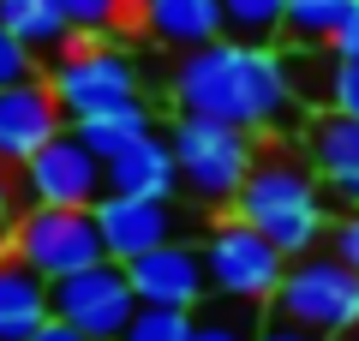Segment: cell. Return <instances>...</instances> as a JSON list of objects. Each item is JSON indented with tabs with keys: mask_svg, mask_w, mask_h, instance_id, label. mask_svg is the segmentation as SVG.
Masks as SVG:
<instances>
[{
	"mask_svg": "<svg viewBox=\"0 0 359 341\" xmlns=\"http://www.w3.org/2000/svg\"><path fill=\"white\" fill-rule=\"evenodd\" d=\"M174 114H204V120H228L240 132H276L294 120V66L276 42H240L222 36L210 48H192L174 66Z\"/></svg>",
	"mask_w": 359,
	"mask_h": 341,
	"instance_id": "cell-1",
	"label": "cell"
},
{
	"mask_svg": "<svg viewBox=\"0 0 359 341\" xmlns=\"http://www.w3.org/2000/svg\"><path fill=\"white\" fill-rule=\"evenodd\" d=\"M228 210L240 215V222H252L257 234H269L287 258L318 252V240L330 234L318 168L294 162V156H257L252 174H245V186H240V198H233Z\"/></svg>",
	"mask_w": 359,
	"mask_h": 341,
	"instance_id": "cell-2",
	"label": "cell"
},
{
	"mask_svg": "<svg viewBox=\"0 0 359 341\" xmlns=\"http://www.w3.org/2000/svg\"><path fill=\"white\" fill-rule=\"evenodd\" d=\"M168 144H174V162H180V186L210 210L240 198L245 174L257 162V132H240L228 120H204V114H174Z\"/></svg>",
	"mask_w": 359,
	"mask_h": 341,
	"instance_id": "cell-3",
	"label": "cell"
},
{
	"mask_svg": "<svg viewBox=\"0 0 359 341\" xmlns=\"http://www.w3.org/2000/svg\"><path fill=\"white\" fill-rule=\"evenodd\" d=\"M264 312L287 317V323L311 329V335H323V341H335V335H347V329H359V269L341 264L335 252L330 258L306 252V258L287 264L282 288H276V300H269Z\"/></svg>",
	"mask_w": 359,
	"mask_h": 341,
	"instance_id": "cell-4",
	"label": "cell"
},
{
	"mask_svg": "<svg viewBox=\"0 0 359 341\" xmlns=\"http://www.w3.org/2000/svg\"><path fill=\"white\" fill-rule=\"evenodd\" d=\"M287 264H294V258L269 240V234H257L252 222H240V215H222V222L210 227V240H204L210 293H228V300L269 305L276 288H282V276H287Z\"/></svg>",
	"mask_w": 359,
	"mask_h": 341,
	"instance_id": "cell-5",
	"label": "cell"
},
{
	"mask_svg": "<svg viewBox=\"0 0 359 341\" xmlns=\"http://www.w3.org/2000/svg\"><path fill=\"white\" fill-rule=\"evenodd\" d=\"M6 252L25 258V264L36 269V276H48V281H60V276H72V269H90V264L108 258L96 215L90 210H48V203H30L13 222Z\"/></svg>",
	"mask_w": 359,
	"mask_h": 341,
	"instance_id": "cell-6",
	"label": "cell"
},
{
	"mask_svg": "<svg viewBox=\"0 0 359 341\" xmlns=\"http://www.w3.org/2000/svg\"><path fill=\"white\" fill-rule=\"evenodd\" d=\"M48 305H54L60 323L78 329V335L120 341V335H126V323H132V312H138V293H132L126 264L102 258V264H90V269H72V276L48 281Z\"/></svg>",
	"mask_w": 359,
	"mask_h": 341,
	"instance_id": "cell-7",
	"label": "cell"
},
{
	"mask_svg": "<svg viewBox=\"0 0 359 341\" xmlns=\"http://www.w3.org/2000/svg\"><path fill=\"white\" fill-rule=\"evenodd\" d=\"M108 192V162L90 150L78 132H60L54 144H42L25 168H18V198L48 203V210H96V198Z\"/></svg>",
	"mask_w": 359,
	"mask_h": 341,
	"instance_id": "cell-8",
	"label": "cell"
},
{
	"mask_svg": "<svg viewBox=\"0 0 359 341\" xmlns=\"http://www.w3.org/2000/svg\"><path fill=\"white\" fill-rule=\"evenodd\" d=\"M60 132H72V114H66V102L54 96V84L42 72L0 90V162L6 168H25Z\"/></svg>",
	"mask_w": 359,
	"mask_h": 341,
	"instance_id": "cell-9",
	"label": "cell"
},
{
	"mask_svg": "<svg viewBox=\"0 0 359 341\" xmlns=\"http://www.w3.org/2000/svg\"><path fill=\"white\" fill-rule=\"evenodd\" d=\"M48 84H54V96L66 102V114L78 120V114H90V108L138 96V66L120 48H108V42H96V48H60Z\"/></svg>",
	"mask_w": 359,
	"mask_h": 341,
	"instance_id": "cell-10",
	"label": "cell"
},
{
	"mask_svg": "<svg viewBox=\"0 0 359 341\" xmlns=\"http://www.w3.org/2000/svg\"><path fill=\"white\" fill-rule=\"evenodd\" d=\"M96 227H102V252L114 264H132V258L156 252V246L180 240V215L174 198H132V192H102L96 198Z\"/></svg>",
	"mask_w": 359,
	"mask_h": 341,
	"instance_id": "cell-11",
	"label": "cell"
},
{
	"mask_svg": "<svg viewBox=\"0 0 359 341\" xmlns=\"http://www.w3.org/2000/svg\"><path fill=\"white\" fill-rule=\"evenodd\" d=\"M126 276H132L138 305H180V312H198V305L210 300L204 246H186V240H168V246H156V252L132 258Z\"/></svg>",
	"mask_w": 359,
	"mask_h": 341,
	"instance_id": "cell-12",
	"label": "cell"
},
{
	"mask_svg": "<svg viewBox=\"0 0 359 341\" xmlns=\"http://www.w3.org/2000/svg\"><path fill=\"white\" fill-rule=\"evenodd\" d=\"M48 317H54L48 276H36L25 258H13L0 246V341H30Z\"/></svg>",
	"mask_w": 359,
	"mask_h": 341,
	"instance_id": "cell-13",
	"label": "cell"
},
{
	"mask_svg": "<svg viewBox=\"0 0 359 341\" xmlns=\"http://www.w3.org/2000/svg\"><path fill=\"white\" fill-rule=\"evenodd\" d=\"M108 192H132V198H174L180 192V162L168 132H144L132 150L108 162Z\"/></svg>",
	"mask_w": 359,
	"mask_h": 341,
	"instance_id": "cell-14",
	"label": "cell"
},
{
	"mask_svg": "<svg viewBox=\"0 0 359 341\" xmlns=\"http://www.w3.org/2000/svg\"><path fill=\"white\" fill-rule=\"evenodd\" d=\"M144 30L168 48L192 54L228 36V18H222V0H144Z\"/></svg>",
	"mask_w": 359,
	"mask_h": 341,
	"instance_id": "cell-15",
	"label": "cell"
},
{
	"mask_svg": "<svg viewBox=\"0 0 359 341\" xmlns=\"http://www.w3.org/2000/svg\"><path fill=\"white\" fill-rule=\"evenodd\" d=\"M306 162L323 180H347L359 174V120L341 108H323L306 120Z\"/></svg>",
	"mask_w": 359,
	"mask_h": 341,
	"instance_id": "cell-16",
	"label": "cell"
},
{
	"mask_svg": "<svg viewBox=\"0 0 359 341\" xmlns=\"http://www.w3.org/2000/svg\"><path fill=\"white\" fill-rule=\"evenodd\" d=\"M72 132H78V138H84L96 156H102V162H114L120 150H132V144H138L144 132H156V126H150V108H144L138 96H126V102H108V108L78 114Z\"/></svg>",
	"mask_w": 359,
	"mask_h": 341,
	"instance_id": "cell-17",
	"label": "cell"
},
{
	"mask_svg": "<svg viewBox=\"0 0 359 341\" xmlns=\"http://www.w3.org/2000/svg\"><path fill=\"white\" fill-rule=\"evenodd\" d=\"M72 25L66 48H96V42H114L126 25H144V0H54Z\"/></svg>",
	"mask_w": 359,
	"mask_h": 341,
	"instance_id": "cell-18",
	"label": "cell"
},
{
	"mask_svg": "<svg viewBox=\"0 0 359 341\" xmlns=\"http://www.w3.org/2000/svg\"><path fill=\"white\" fill-rule=\"evenodd\" d=\"M264 317H269V312H264V305H252V300L210 293V300L192 312V335H186V341H257Z\"/></svg>",
	"mask_w": 359,
	"mask_h": 341,
	"instance_id": "cell-19",
	"label": "cell"
},
{
	"mask_svg": "<svg viewBox=\"0 0 359 341\" xmlns=\"http://www.w3.org/2000/svg\"><path fill=\"white\" fill-rule=\"evenodd\" d=\"M0 25L13 30L30 54L66 48V36H72V25H66V13L54 0H0Z\"/></svg>",
	"mask_w": 359,
	"mask_h": 341,
	"instance_id": "cell-20",
	"label": "cell"
},
{
	"mask_svg": "<svg viewBox=\"0 0 359 341\" xmlns=\"http://www.w3.org/2000/svg\"><path fill=\"white\" fill-rule=\"evenodd\" d=\"M222 18L240 42H276L287 30V0H222Z\"/></svg>",
	"mask_w": 359,
	"mask_h": 341,
	"instance_id": "cell-21",
	"label": "cell"
},
{
	"mask_svg": "<svg viewBox=\"0 0 359 341\" xmlns=\"http://www.w3.org/2000/svg\"><path fill=\"white\" fill-rule=\"evenodd\" d=\"M347 13H353V0H287V36H299L306 48H330Z\"/></svg>",
	"mask_w": 359,
	"mask_h": 341,
	"instance_id": "cell-22",
	"label": "cell"
},
{
	"mask_svg": "<svg viewBox=\"0 0 359 341\" xmlns=\"http://www.w3.org/2000/svg\"><path fill=\"white\" fill-rule=\"evenodd\" d=\"M186 335H192V312H180V305H138L120 341H186Z\"/></svg>",
	"mask_w": 359,
	"mask_h": 341,
	"instance_id": "cell-23",
	"label": "cell"
},
{
	"mask_svg": "<svg viewBox=\"0 0 359 341\" xmlns=\"http://www.w3.org/2000/svg\"><path fill=\"white\" fill-rule=\"evenodd\" d=\"M25 78H36V54L0 25V90H6V84H25Z\"/></svg>",
	"mask_w": 359,
	"mask_h": 341,
	"instance_id": "cell-24",
	"label": "cell"
},
{
	"mask_svg": "<svg viewBox=\"0 0 359 341\" xmlns=\"http://www.w3.org/2000/svg\"><path fill=\"white\" fill-rule=\"evenodd\" d=\"M330 108H341V114H353V120H359V60H335Z\"/></svg>",
	"mask_w": 359,
	"mask_h": 341,
	"instance_id": "cell-25",
	"label": "cell"
},
{
	"mask_svg": "<svg viewBox=\"0 0 359 341\" xmlns=\"http://www.w3.org/2000/svg\"><path fill=\"white\" fill-rule=\"evenodd\" d=\"M13 222H18V180L6 174V162H0V246L13 240Z\"/></svg>",
	"mask_w": 359,
	"mask_h": 341,
	"instance_id": "cell-26",
	"label": "cell"
},
{
	"mask_svg": "<svg viewBox=\"0 0 359 341\" xmlns=\"http://www.w3.org/2000/svg\"><path fill=\"white\" fill-rule=\"evenodd\" d=\"M330 54L335 60H359V0H353V13L341 18V30L330 36Z\"/></svg>",
	"mask_w": 359,
	"mask_h": 341,
	"instance_id": "cell-27",
	"label": "cell"
},
{
	"mask_svg": "<svg viewBox=\"0 0 359 341\" xmlns=\"http://www.w3.org/2000/svg\"><path fill=\"white\" fill-rule=\"evenodd\" d=\"M335 258L359 269V210L347 215V222H335Z\"/></svg>",
	"mask_w": 359,
	"mask_h": 341,
	"instance_id": "cell-28",
	"label": "cell"
},
{
	"mask_svg": "<svg viewBox=\"0 0 359 341\" xmlns=\"http://www.w3.org/2000/svg\"><path fill=\"white\" fill-rule=\"evenodd\" d=\"M257 341H323V335H311V329L287 323V317H264V329H257Z\"/></svg>",
	"mask_w": 359,
	"mask_h": 341,
	"instance_id": "cell-29",
	"label": "cell"
},
{
	"mask_svg": "<svg viewBox=\"0 0 359 341\" xmlns=\"http://www.w3.org/2000/svg\"><path fill=\"white\" fill-rule=\"evenodd\" d=\"M30 341H90V335H78L72 323H60V317H48V323H42L36 335H30Z\"/></svg>",
	"mask_w": 359,
	"mask_h": 341,
	"instance_id": "cell-30",
	"label": "cell"
},
{
	"mask_svg": "<svg viewBox=\"0 0 359 341\" xmlns=\"http://www.w3.org/2000/svg\"><path fill=\"white\" fill-rule=\"evenodd\" d=\"M335 341H359V329H347V335H335Z\"/></svg>",
	"mask_w": 359,
	"mask_h": 341,
	"instance_id": "cell-31",
	"label": "cell"
}]
</instances>
